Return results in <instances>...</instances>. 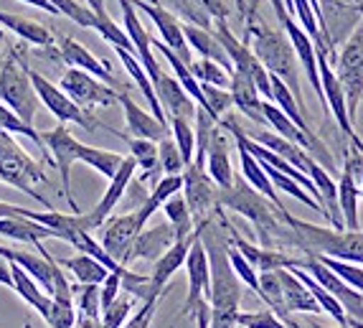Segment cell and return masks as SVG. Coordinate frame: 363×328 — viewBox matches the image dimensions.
Masks as SVG:
<instances>
[{"mask_svg":"<svg viewBox=\"0 0 363 328\" xmlns=\"http://www.w3.org/2000/svg\"><path fill=\"white\" fill-rule=\"evenodd\" d=\"M201 242L206 247L211 268V328H236L239 303H242V280L236 278L229 260V234H224V222H203L196 226Z\"/></svg>","mask_w":363,"mask_h":328,"instance_id":"6da1fadb","label":"cell"},{"mask_svg":"<svg viewBox=\"0 0 363 328\" xmlns=\"http://www.w3.org/2000/svg\"><path fill=\"white\" fill-rule=\"evenodd\" d=\"M285 224L287 229L279 237L282 247L300 249L303 257H333V260L363 265V231L328 229V226L295 219L292 214L285 217Z\"/></svg>","mask_w":363,"mask_h":328,"instance_id":"7a4b0ae2","label":"cell"},{"mask_svg":"<svg viewBox=\"0 0 363 328\" xmlns=\"http://www.w3.org/2000/svg\"><path fill=\"white\" fill-rule=\"evenodd\" d=\"M244 41L249 43V49L255 51V56L262 61V67L267 72L279 77L290 87L295 99L300 102V107L305 112L303 89H300V61H297V54L292 49L285 31L272 28L264 21H255V11H252V16L247 21V38Z\"/></svg>","mask_w":363,"mask_h":328,"instance_id":"3957f363","label":"cell"},{"mask_svg":"<svg viewBox=\"0 0 363 328\" xmlns=\"http://www.w3.org/2000/svg\"><path fill=\"white\" fill-rule=\"evenodd\" d=\"M218 207L231 209V212L249 219L252 226L257 229V237L262 239V247L267 249L279 247V237L287 229V224L282 222V214L277 212V207H274L272 201L264 199L259 191L252 189L242 176L234 178L231 189H218Z\"/></svg>","mask_w":363,"mask_h":328,"instance_id":"277c9868","label":"cell"},{"mask_svg":"<svg viewBox=\"0 0 363 328\" xmlns=\"http://www.w3.org/2000/svg\"><path fill=\"white\" fill-rule=\"evenodd\" d=\"M0 181L13 186V189L23 191L30 199H36L38 204H43L49 212H54L49 199L36 191V183L46 181L43 168L30 158L28 153H26L6 130H0Z\"/></svg>","mask_w":363,"mask_h":328,"instance_id":"5b68a950","label":"cell"},{"mask_svg":"<svg viewBox=\"0 0 363 328\" xmlns=\"http://www.w3.org/2000/svg\"><path fill=\"white\" fill-rule=\"evenodd\" d=\"M0 102L11 107L26 125L33 128L41 99H38L36 89H33V82H30L28 72H26L23 61H18L16 56L6 59L3 67H0Z\"/></svg>","mask_w":363,"mask_h":328,"instance_id":"8992f818","label":"cell"},{"mask_svg":"<svg viewBox=\"0 0 363 328\" xmlns=\"http://www.w3.org/2000/svg\"><path fill=\"white\" fill-rule=\"evenodd\" d=\"M26 67V64H23ZM26 72H28L30 82H33V89H36L38 99H41V104H46L49 107V112L56 117L59 122H74V125H79V128H84V130H97V128H107V125H102V122L97 120V117H91L86 109H82L77 102H74L72 97H69L67 92L61 89V87L51 84L43 74H38L36 69H30L26 67Z\"/></svg>","mask_w":363,"mask_h":328,"instance_id":"52a82bcc","label":"cell"},{"mask_svg":"<svg viewBox=\"0 0 363 328\" xmlns=\"http://www.w3.org/2000/svg\"><path fill=\"white\" fill-rule=\"evenodd\" d=\"M183 199H186L188 209H191L196 226L221 212V207H218V186L211 181L206 168H199L196 163L186 165V170H183Z\"/></svg>","mask_w":363,"mask_h":328,"instance_id":"ba28073f","label":"cell"},{"mask_svg":"<svg viewBox=\"0 0 363 328\" xmlns=\"http://www.w3.org/2000/svg\"><path fill=\"white\" fill-rule=\"evenodd\" d=\"M43 146L46 151H51V158H54V165L59 170V178H61V191L67 196L69 207H72V214H82L77 207V201L72 196V165L79 160V151H82V143L69 133V128L64 122H59L54 130L49 133H43Z\"/></svg>","mask_w":363,"mask_h":328,"instance_id":"9c48e42d","label":"cell"},{"mask_svg":"<svg viewBox=\"0 0 363 328\" xmlns=\"http://www.w3.org/2000/svg\"><path fill=\"white\" fill-rule=\"evenodd\" d=\"M59 87L67 92L69 97L79 104L82 109L91 107H112V104L120 102V92L115 87L104 84L97 77H91L86 72H79V69H69L61 77Z\"/></svg>","mask_w":363,"mask_h":328,"instance_id":"30bf717a","label":"cell"},{"mask_svg":"<svg viewBox=\"0 0 363 328\" xmlns=\"http://www.w3.org/2000/svg\"><path fill=\"white\" fill-rule=\"evenodd\" d=\"M300 270H305V273H308L310 278L323 288V290H328L340 305H343V310L348 313V321H361L363 323V295L361 293L353 290L351 285H345L343 280H340L330 268H325L318 257H303Z\"/></svg>","mask_w":363,"mask_h":328,"instance_id":"8fae6325","label":"cell"},{"mask_svg":"<svg viewBox=\"0 0 363 328\" xmlns=\"http://www.w3.org/2000/svg\"><path fill=\"white\" fill-rule=\"evenodd\" d=\"M143 229H145V226L140 224L138 212L122 214V217H109L102 224V229H99V244H102L104 252H107L117 265L128 268L130 249H133L135 239H138V234Z\"/></svg>","mask_w":363,"mask_h":328,"instance_id":"7c38bea8","label":"cell"},{"mask_svg":"<svg viewBox=\"0 0 363 328\" xmlns=\"http://www.w3.org/2000/svg\"><path fill=\"white\" fill-rule=\"evenodd\" d=\"M186 273H188V295H186V303L181 308V316H188V313H194L196 305L201 300H208L211 295V268H208V255H206V247L201 242L199 231H196V239L188 249V257H186Z\"/></svg>","mask_w":363,"mask_h":328,"instance_id":"4fadbf2b","label":"cell"},{"mask_svg":"<svg viewBox=\"0 0 363 328\" xmlns=\"http://www.w3.org/2000/svg\"><path fill=\"white\" fill-rule=\"evenodd\" d=\"M221 222H224V229L229 231V242L242 252V257L257 270V273H277V270H292L303 265V257L287 255V252H279V249L257 247V244H252L249 239H244L224 217H221Z\"/></svg>","mask_w":363,"mask_h":328,"instance_id":"5bb4252c","label":"cell"},{"mask_svg":"<svg viewBox=\"0 0 363 328\" xmlns=\"http://www.w3.org/2000/svg\"><path fill=\"white\" fill-rule=\"evenodd\" d=\"M133 6L138 8V11H143L147 18L152 21V26H155L157 33H160V41H163L170 51H176L188 67H191L194 59H191V46H188L186 36H183L181 21H178L168 8L160 6L157 0H133Z\"/></svg>","mask_w":363,"mask_h":328,"instance_id":"9a60e30c","label":"cell"},{"mask_svg":"<svg viewBox=\"0 0 363 328\" xmlns=\"http://www.w3.org/2000/svg\"><path fill=\"white\" fill-rule=\"evenodd\" d=\"M117 3H120V8H122V28H125V33H128L130 41H133L135 56H138L140 64L145 67L147 77H150V82L155 84V82L160 80L163 69H160L155 54H152V38H150V33L145 31L143 21H140L138 8L133 6V0H117Z\"/></svg>","mask_w":363,"mask_h":328,"instance_id":"2e32d148","label":"cell"},{"mask_svg":"<svg viewBox=\"0 0 363 328\" xmlns=\"http://www.w3.org/2000/svg\"><path fill=\"white\" fill-rule=\"evenodd\" d=\"M135 170H138V163H135L133 155H128L125 158V163H122V168L117 170V176L109 181L107 191H104V196L99 199V204L94 209H91L89 214H82V224H84L86 231H94V229H102V224L109 219V214H112V209L120 204V199L125 196V191H128V186L133 183V176Z\"/></svg>","mask_w":363,"mask_h":328,"instance_id":"e0dca14e","label":"cell"},{"mask_svg":"<svg viewBox=\"0 0 363 328\" xmlns=\"http://www.w3.org/2000/svg\"><path fill=\"white\" fill-rule=\"evenodd\" d=\"M318 69H320V82H323V94H325V104H328V112L335 117V122L340 125L348 140L356 135L353 130V122H351V115H348V102H345V92H343V84H340L338 74H335L333 64L330 59L323 54H318Z\"/></svg>","mask_w":363,"mask_h":328,"instance_id":"ac0fdd59","label":"cell"},{"mask_svg":"<svg viewBox=\"0 0 363 328\" xmlns=\"http://www.w3.org/2000/svg\"><path fill=\"white\" fill-rule=\"evenodd\" d=\"M59 59L64 61V64H69L72 69H79V72H86V74H91V77H97V80L104 82V84L120 87V82L115 80V74H112L109 64L99 61L86 46H82V43L74 41V38L64 36L59 41Z\"/></svg>","mask_w":363,"mask_h":328,"instance_id":"d6986e66","label":"cell"},{"mask_svg":"<svg viewBox=\"0 0 363 328\" xmlns=\"http://www.w3.org/2000/svg\"><path fill=\"white\" fill-rule=\"evenodd\" d=\"M120 104L122 112H125V122H128V130L133 138L140 140H152V143H160V140L170 138V128L163 125L160 120L152 117V112H145L140 107L128 92H120Z\"/></svg>","mask_w":363,"mask_h":328,"instance_id":"ffe728a7","label":"cell"},{"mask_svg":"<svg viewBox=\"0 0 363 328\" xmlns=\"http://www.w3.org/2000/svg\"><path fill=\"white\" fill-rule=\"evenodd\" d=\"M155 94H157V102L163 107L165 117H183V120H196V109L199 104L191 99L186 89L181 87V82L176 77H170V74H160V80L155 82Z\"/></svg>","mask_w":363,"mask_h":328,"instance_id":"44dd1931","label":"cell"},{"mask_svg":"<svg viewBox=\"0 0 363 328\" xmlns=\"http://www.w3.org/2000/svg\"><path fill=\"white\" fill-rule=\"evenodd\" d=\"M176 242H178L176 231H173V226H170L168 222H165V224L150 226V229H143L138 234V239H135L133 249H130L128 265H133L135 260H145L155 265Z\"/></svg>","mask_w":363,"mask_h":328,"instance_id":"7402d4cb","label":"cell"},{"mask_svg":"<svg viewBox=\"0 0 363 328\" xmlns=\"http://www.w3.org/2000/svg\"><path fill=\"white\" fill-rule=\"evenodd\" d=\"M236 151H239V163H242V178L244 181L252 186L255 191H259L264 199H269L277 207V212L282 214V222H285V217L290 212L285 209V204H282V199H279V194H277V189L272 186V181H269V176H267V170H264V165L259 163V160L252 155V153L247 151L244 146H239L236 143Z\"/></svg>","mask_w":363,"mask_h":328,"instance_id":"603a6c76","label":"cell"},{"mask_svg":"<svg viewBox=\"0 0 363 328\" xmlns=\"http://www.w3.org/2000/svg\"><path fill=\"white\" fill-rule=\"evenodd\" d=\"M196 239V231L191 234L188 239H178L173 247L165 252L160 260L152 265V275H150V285H152V295L155 298H160L165 290V285L170 283V278L178 273V270L186 265V257H188V249H191V244H194Z\"/></svg>","mask_w":363,"mask_h":328,"instance_id":"cb8c5ba5","label":"cell"},{"mask_svg":"<svg viewBox=\"0 0 363 328\" xmlns=\"http://www.w3.org/2000/svg\"><path fill=\"white\" fill-rule=\"evenodd\" d=\"M206 173L211 176V181L216 183L218 189H231L234 186V168H231L229 158V140H226L221 125L216 128L211 138V146H208L206 155Z\"/></svg>","mask_w":363,"mask_h":328,"instance_id":"d4e9b609","label":"cell"},{"mask_svg":"<svg viewBox=\"0 0 363 328\" xmlns=\"http://www.w3.org/2000/svg\"><path fill=\"white\" fill-rule=\"evenodd\" d=\"M231 99H234V107L242 112L244 117H249L257 125H267L264 112H262V94L255 87V82L244 77L239 72H231Z\"/></svg>","mask_w":363,"mask_h":328,"instance_id":"484cf974","label":"cell"},{"mask_svg":"<svg viewBox=\"0 0 363 328\" xmlns=\"http://www.w3.org/2000/svg\"><path fill=\"white\" fill-rule=\"evenodd\" d=\"M183 36H186L191 51H196L201 59H211V61H216V64H221L229 74L234 72L224 46H221L218 38L213 36V31L201 28V26H196V23H183Z\"/></svg>","mask_w":363,"mask_h":328,"instance_id":"4316f807","label":"cell"},{"mask_svg":"<svg viewBox=\"0 0 363 328\" xmlns=\"http://www.w3.org/2000/svg\"><path fill=\"white\" fill-rule=\"evenodd\" d=\"M0 28L13 31L16 36L33 43V46H43V49H51V46H54V33H51L43 23L26 18V16H16V13L0 11Z\"/></svg>","mask_w":363,"mask_h":328,"instance_id":"83f0119b","label":"cell"},{"mask_svg":"<svg viewBox=\"0 0 363 328\" xmlns=\"http://www.w3.org/2000/svg\"><path fill=\"white\" fill-rule=\"evenodd\" d=\"M277 275L279 283H282V293H285V303L290 313H323L315 295L297 280V275L292 270H277Z\"/></svg>","mask_w":363,"mask_h":328,"instance_id":"f1b7e54d","label":"cell"},{"mask_svg":"<svg viewBox=\"0 0 363 328\" xmlns=\"http://www.w3.org/2000/svg\"><path fill=\"white\" fill-rule=\"evenodd\" d=\"M0 234L8 239H16V242L26 244H41V239H56V231L49 226L38 224V222H30L26 217H11V219H0Z\"/></svg>","mask_w":363,"mask_h":328,"instance_id":"f546056e","label":"cell"},{"mask_svg":"<svg viewBox=\"0 0 363 328\" xmlns=\"http://www.w3.org/2000/svg\"><path fill=\"white\" fill-rule=\"evenodd\" d=\"M11 275H13V290L18 293L21 298H23L30 308L36 310L38 316H41V318L46 316V310H49V305H51L49 293H43L36 280L30 278V275L26 273L21 265H16V262H11Z\"/></svg>","mask_w":363,"mask_h":328,"instance_id":"4dcf8cb0","label":"cell"},{"mask_svg":"<svg viewBox=\"0 0 363 328\" xmlns=\"http://www.w3.org/2000/svg\"><path fill=\"white\" fill-rule=\"evenodd\" d=\"M56 262H59L61 270H69V273L77 278L79 285H102L109 275V270L104 268L102 262L89 255H82V252L74 257H67V260H56Z\"/></svg>","mask_w":363,"mask_h":328,"instance_id":"1f68e13d","label":"cell"},{"mask_svg":"<svg viewBox=\"0 0 363 328\" xmlns=\"http://www.w3.org/2000/svg\"><path fill=\"white\" fill-rule=\"evenodd\" d=\"M109 133H115L117 138H122L125 143H128L130 155H133L135 163L143 168V176L150 178L152 183L160 181V178H157V173H160V163H157V143H152V140L130 138V135H122V133H117V130H112V128H109Z\"/></svg>","mask_w":363,"mask_h":328,"instance_id":"d6a6232c","label":"cell"},{"mask_svg":"<svg viewBox=\"0 0 363 328\" xmlns=\"http://www.w3.org/2000/svg\"><path fill=\"white\" fill-rule=\"evenodd\" d=\"M358 199H361V189L351 178V173L343 170L338 181V209L340 217H343L345 231H361V224H358Z\"/></svg>","mask_w":363,"mask_h":328,"instance_id":"836d02e7","label":"cell"},{"mask_svg":"<svg viewBox=\"0 0 363 328\" xmlns=\"http://www.w3.org/2000/svg\"><path fill=\"white\" fill-rule=\"evenodd\" d=\"M79 160L112 181V178L117 176V170L122 168V163H125V155H120V153H112V151H102V148H91V146H84V143H82Z\"/></svg>","mask_w":363,"mask_h":328,"instance_id":"e575fe53","label":"cell"},{"mask_svg":"<svg viewBox=\"0 0 363 328\" xmlns=\"http://www.w3.org/2000/svg\"><path fill=\"white\" fill-rule=\"evenodd\" d=\"M292 273H295V275H297V280H300V283H303V285L308 288L310 293H313L315 300H318V305L323 308V313H328V316H333V321L338 323L340 328H348V313H345L343 305H340L338 300H335L333 295H330V293L323 290V288L318 285V283H315V280L310 278V275L305 273V270L292 268Z\"/></svg>","mask_w":363,"mask_h":328,"instance_id":"d590c367","label":"cell"},{"mask_svg":"<svg viewBox=\"0 0 363 328\" xmlns=\"http://www.w3.org/2000/svg\"><path fill=\"white\" fill-rule=\"evenodd\" d=\"M165 217H168V224L176 231V239H188L196 231V222L191 217V209H188L183 194H176L173 199L165 201L163 207Z\"/></svg>","mask_w":363,"mask_h":328,"instance_id":"8d00e7d4","label":"cell"},{"mask_svg":"<svg viewBox=\"0 0 363 328\" xmlns=\"http://www.w3.org/2000/svg\"><path fill=\"white\" fill-rule=\"evenodd\" d=\"M191 72L194 77L199 80V84H211V87H218V89H229L231 87V74L226 72L221 64L211 59H199L191 64Z\"/></svg>","mask_w":363,"mask_h":328,"instance_id":"74e56055","label":"cell"},{"mask_svg":"<svg viewBox=\"0 0 363 328\" xmlns=\"http://www.w3.org/2000/svg\"><path fill=\"white\" fill-rule=\"evenodd\" d=\"M170 133H173V140H176L178 151H181L186 165L194 163L196 158V130L191 128V120H183V117H170L168 120Z\"/></svg>","mask_w":363,"mask_h":328,"instance_id":"f35d334b","label":"cell"},{"mask_svg":"<svg viewBox=\"0 0 363 328\" xmlns=\"http://www.w3.org/2000/svg\"><path fill=\"white\" fill-rule=\"evenodd\" d=\"M0 130H6V133H11V135H23V138H28L30 143H36V146L49 155V151H46V146H43V135L36 133V128L26 125V122L21 120L11 107H6L3 102H0Z\"/></svg>","mask_w":363,"mask_h":328,"instance_id":"ab89813d","label":"cell"},{"mask_svg":"<svg viewBox=\"0 0 363 328\" xmlns=\"http://www.w3.org/2000/svg\"><path fill=\"white\" fill-rule=\"evenodd\" d=\"M157 163H160V173L163 176H183L186 160H183L173 138H165L157 143Z\"/></svg>","mask_w":363,"mask_h":328,"instance_id":"60d3db41","label":"cell"},{"mask_svg":"<svg viewBox=\"0 0 363 328\" xmlns=\"http://www.w3.org/2000/svg\"><path fill=\"white\" fill-rule=\"evenodd\" d=\"M74 290V303H77L79 313L94 321H102V300H99V285H72Z\"/></svg>","mask_w":363,"mask_h":328,"instance_id":"b9f144b4","label":"cell"},{"mask_svg":"<svg viewBox=\"0 0 363 328\" xmlns=\"http://www.w3.org/2000/svg\"><path fill=\"white\" fill-rule=\"evenodd\" d=\"M49 3L56 8L59 16H67L69 21H74L82 28L94 31V26H97V16L89 11V6H82L79 0H49Z\"/></svg>","mask_w":363,"mask_h":328,"instance_id":"7bdbcfd3","label":"cell"},{"mask_svg":"<svg viewBox=\"0 0 363 328\" xmlns=\"http://www.w3.org/2000/svg\"><path fill=\"white\" fill-rule=\"evenodd\" d=\"M201 92H203V99H206V112L213 117L216 122H221L229 109L234 107V99H231L229 89H218V87L211 84H201Z\"/></svg>","mask_w":363,"mask_h":328,"instance_id":"ee69618b","label":"cell"},{"mask_svg":"<svg viewBox=\"0 0 363 328\" xmlns=\"http://www.w3.org/2000/svg\"><path fill=\"white\" fill-rule=\"evenodd\" d=\"M318 260L330 268L345 285H351L353 290L363 293V265H353V262H343V260H333V257H318Z\"/></svg>","mask_w":363,"mask_h":328,"instance_id":"f6af8a7d","label":"cell"},{"mask_svg":"<svg viewBox=\"0 0 363 328\" xmlns=\"http://www.w3.org/2000/svg\"><path fill=\"white\" fill-rule=\"evenodd\" d=\"M77 316L79 313H77V308H74V303H61V300L51 298V305H49V310H46L43 321L49 323V328H74Z\"/></svg>","mask_w":363,"mask_h":328,"instance_id":"bcb514c9","label":"cell"},{"mask_svg":"<svg viewBox=\"0 0 363 328\" xmlns=\"http://www.w3.org/2000/svg\"><path fill=\"white\" fill-rule=\"evenodd\" d=\"M229 260H231V268H234V273H236V278L242 280L244 285H249L252 290L259 295V273H257L252 265H249L247 260L242 257V252L234 247V244L229 242Z\"/></svg>","mask_w":363,"mask_h":328,"instance_id":"7dc6e473","label":"cell"},{"mask_svg":"<svg viewBox=\"0 0 363 328\" xmlns=\"http://www.w3.org/2000/svg\"><path fill=\"white\" fill-rule=\"evenodd\" d=\"M236 326L239 328H287L285 323L274 316L272 310H255V313H242L239 310V318H236Z\"/></svg>","mask_w":363,"mask_h":328,"instance_id":"c3c4849f","label":"cell"},{"mask_svg":"<svg viewBox=\"0 0 363 328\" xmlns=\"http://www.w3.org/2000/svg\"><path fill=\"white\" fill-rule=\"evenodd\" d=\"M120 290H122V275L109 273L107 280H104L102 285H99V300H102V313L109 308V305L115 303L117 298H120Z\"/></svg>","mask_w":363,"mask_h":328,"instance_id":"681fc988","label":"cell"},{"mask_svg":"<svg viewBox=\"0 0 363 328\" xmlns=\"http://www.w3.org/2000/svg\"><path fill=\"white\" fill-rule=\"evenodd\" d=\"M194 6L199 8L206 18H213V21H226V16H229V8L224 6V0H194Z\"/></svg>","mask_w":363,"mask_h":328,"instance_id":"f907efd6","label":"cell"},{"mask_svg":"<svg viewBox=\"0 0 363 328\" xmlns=\"http://www.w3.org/2000/svg\"><path fill=\"white\" fill-rule=\"evenodd\" d=\"M155 308H157V303H143L138 313H135V316H130V321L125 323L122 328H150L152 316H155Z\"/></svg>","mask_w":363,"mask_h":328,"instance_id":"816d5d0a","label":"cell"},{"mask_svg":"<svg viewBox=\"0 0 363 328\" xmlns=\"http://www.w3.org/2000/svg\"><path fill=\"white\" fill-rule=\"evenodd\" d=\"M11 217H30V209L16 207V204H8V201H0V219H11Z\"/></svg>","mask_w":363,"mask_h":328,"instance_id":"f5cc1de1","label":"cell"},{"mask_svg":"<svg viewBox=\"0 0 363 328\" xmlns=\"http://www.w3.org/2000/svg\"><path fill=\"white\" fill-rule=\"evenodd\" d=\"M0 285L13 288V275H11V262L0 257Z\"/></svg>","mask_w":363,"mask_h":328,"instance_id":"db71d44e","label":"cell"},{"mask_svg":"<svg viewBox=\"0 0 363 328\" xmlns=\"http://www.w3.org/2000/svg\"><path fill=\"white\" fill-rule=\"evenodd\" d=\"M84 6H89V11L94 13V16H109L107 13V6H104V0H84Z\"/></svg>","mask_w":363,"mask_h":328,"instance_id":"11a10c76","label":"cell"},{"mask_svg":"<svg viewBox=\"0 0 363 328\" xmlns=\"http://www.w3.org/2000/svg\"><path fill=\"white\" fill-rule=\"evenodd\" d=\"M21 3H26V6H33V8H41V11L51 13V16H59V13H56V8L51 6L49 0H21Z\"/></svg>","mask_w":363,"mask_h":328,"instance_id":"9f6ffc18","label":"cell"},{"mask_svg":"<svg viewBox=\"0 0 363 328\" xmlns=\"http://www.w3.org/2000/svg\"><path fill=\"white\" fill-rule=\"evenodd\" d=\"M74 328H102V321H94V318H86V316H82V313H79Z\"/></svg>","mask_w":363,"mask_h":328,"instance_id":"6f0895ef","label":"cell"},{"mask_svg":"<svg viewBox=\"0 0 363 328\" xmlns=\"http://www.w3.org/2000/svg\"><path fill=\"white\" fill-rule=\"evenodd\" d=\"M303 328H333V326H325V323H320V321H315V318H305ZM338 328H340V326H338Z\"/></svg>","mask_w":363,"mask_h":328,"instance_id":"680465c9","label":"cell"},{"mask_svg":"<svg viewBox=\"0 0 363 328\" xmlns=\"http://www.w3.org/2000/svg\"><path fill=\"white\" fill-rule=\"evenodd\" d=\"M351 146H353V148H358V151L363 153V140L358 138V135H353V138H351Z\"/></svg>","mask_w":363,"mask_h":328,"instance_id":"91938a15","label":"cell"},{"mask_svg":"<svg viewBox=\"0 0 363 328\" xmlns=\"http://www.w3.org/2000/svg\"><path fill=\"white\" fill-rule=\"evenodd\" d=\"M348 328H363L361 321H348Z\"/></svg>","mask_w":363,"mask_h":328,"instance_id":"94428289","label":"cell"},{"mask_svg":"<svg viewBox=\"0 0 363 328\" xmlns=\"http://www.w3.org/2000/svg\"><path fill=\"white\" fill-rule=\"evenodd\" d=\"M3 41H6V33H3V28H0V46H3Z\"/></svg>","mask_w":363,"mask_h":328,"instance_id":"6125c7cd","label":"cell"}]
</instances>
